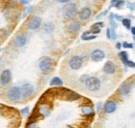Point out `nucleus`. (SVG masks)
Segmentation results:
<instances>
[{
    "label": "nucleus",
    "instance_id": "nucleus-1",
    "mask_svg": "<svg viewBox=\"0 0 135 128\" xmlns=\"http://www.w3.org/2000/svg\"><path fill=\"white\" fill-rule=\"evenodd\" d=\"M78 14L77 5L74 3H68L62 9V15L66 19H74Z\"/></svg>",
    "mask_w": 135,
    "mask_h": 128
},
{
    "label": "nucleus",
    "instance_id": "nucleus-13",
    "mask_svg": "<svg viewBox=\"0 0 135 128\" xmlns=\"http://www.w3.org/2000/svg\"><path fill=\"white\" fill-rule=\"evenodd\" d=\"M78 16H79V19L80 20H87V19H89L90 16H91V9L89 8V7H83V8H81L80 9V12L78 13Z\"/></svg>",
    "mask_w": 135,
    "mask_h": 128
},
{
    "label": "nucleus",
    "instance_id": "nucleus-6",
    "mask_svg": "<svg viewBox=\"0 0 135 128\" xmlns=\"http://www.w3.org/2000/svg\"><path fill=\"white\" fill-rule=\"evenodd\" d=\"M12 81V71L9 69H5L1 72L0 74V85L1 86H6L9 84Z\"/></svg>",
    "mask_w": 135,
    "mask_h": 128
},
{
    "label": "nucleus",
    "instance_id": "nucleus-15",
    "mask_svg": "<svg viewBox=\"0 0 135 128\" xmlns=\"http://www.w3.org/2000/svg\"><path fill=\"white\" fill-rule=\"evenodd\" d=\"M81 29V24L79 22H72L68 25V31L71 33H77Z\"/></svg>",
    "mask_w": 135,
    "mask_h": 128
},
{
    "label": "nucleus",
    "instance_id": "nucleus-34",
    "mask_svg": "<svg viewBox=\"0 0 135 128\" xmlns=\"http://www.w3.org/2000/svg\"><path fill=\"white\" fill-rule=\"evenodd\" d=\"M101 108H102V102L101 101H99V102H98V104H97V111L99 112V111L101 110Z\"/></svg>",
    "mask_w": 135,
    "mask_h": 128
},
{
    "label": "nucleus",
    "instance_id": "nucleus-30",
    "mask_svg": "<svg viewBox=\"0 0 135 128\" xmlns=\"http://www.w3.org/2000/svg\"><path fill=\"white\" fill-rule=\"evenodd\" d=\"M88 78H89V77H88L87 74H84V76H82V77L80 78V82H81V83H84V84H85V82L87 81V79H88Z\"/></svg>",
    "mask_w": 135,
    "mask_h": 128
},
{
    "label": "nucleus",
    "instance_id": "nucleus-32",
    "mask_svg": "<svg viewBox=\"0 0 135 128\" xmlns=\"http://www.w3.org/2000/svg\"><path fill=\"white\" fill-rule=\"evenodd\" d=\"M127 4H128V7L131 9V10H134L135 9V7H134V5L131 3V2H127Z\"/></svg>",
    "mask_w": 135,
    "mask_h": 128
},
{
    "label": "nucleus",
    "instance_id": "nucleus-40",
    "mask_svg": "<svg viewBox=\"0 0 135 128\" xmlns=\"http://www.w3.org/2000/svg\"><path fill=\"white\" fill-rule=\"evenodd\" d=\"M22 4H28V1H21Z\"/></svg>",
    "mask_w": 135,
    "mask_h": 128
},
{
    "label": "nucleus",
    "instance_id": "nucleus-42",
    "mask_svg": "<svg viewBox=\"0 0 135 128\" xmlns=\"http://www.w3.org/2000/svg\"><path fill=\"white\" fill-rule=\"evenodd\" d=\"M66 128H72V127H66Z\"/></svg>",
    "mask_w": 135,
    "mask_h": 128
},
{
    "label": "nucleus",
    "instance_id": "nucleus-39",
    "mask_svg": "<svg viewBox=\"0 0 135 128\" xmlns=\"http://www.w3.org/2000/svg\"><path fill=\"white\" fill-rule=\"evenodd\" d=\"M120 47H122V45L118 42V44H117V49H120Z\"/></svg>",
    "mask_w": 135,
    "mask_h": 128
},
{
    "label": "nucleus",
    "instance_id": "nucleus-28",
    "mask_svg": "<svg viewBox=\"0 0 135 128\" xmlns=\"http://www.w3.org/2000/svg\"><path fill=\"white\" fill-rule=\"evenodd\" d=\"M28 112H29V108H28V106H26V108H24V109H22V110L20 111V113H21L22 115H27Z\"/></svg>",
    "mask_w": 135,
    "mask_h": 128
},
{
    "label": "nucleus",
    "instance_id": "nucleus-38",
    "mask_svg": "<svg viewBox=\"0 0 135 128\" xmlns=\"http://www.w3.org/2000/svg\"><path fill=\"white\" fill-rule=\"evenodd\" d=\"M131 32H132V34L135 36V27H131Z\"/></svg>",
    "mask_w": 135,
    "mask_h": 128
},
{
    "label": "nucleus",
    "instance_id": "nucleus-31",
    "mask_svg": "<svg viewBox=\"0 0 135 128\" xmlns=\"http://www.w3.org/2000/svg\"><path fill=\"white\" fill-rule=\"evenodd\" d=\"M110 33H111V38L112 39H115L117 38V34H115V31H114V29H110Z\"/></svg>",
    "mask_w": 135,
    "mask_h": 128
},
{
    "label": "nucleus",
    "instance_id": "nucleus-18",
    "mask_svg": "<svg viewBox=\"0 0 135 128\" xmlns=\"http://www.w3.org/2000/svg\"><path fill=\"white\" fill-rule=\"evenodd\" d=\"M66 97H67V99H69V100H76V99L79 98V95L77 93L73 92V91H67V96Z\"/></svg>",
    "mask_w": 135,
    "mask_h": 128
},
{
    "label": "nucleus",
    "instance_id": "nucleus-35",
    "mask_svg": "<svg viewBox=\"0 0 135 128\" xmlns=\"http://www.w3.org/2000/svg\"><path fill=\"white\" fill-rule=\"evenodd\" d=\"M32 10H33V6H30L29 8H27V9H26V14H29V13H31Z\"/></svg>",
    "mask_w": 135,
    "mask_h": 128
},
{
    "label": "nucleus",
    "instance_id": "nucleus-43",
    "mask_svg": "<svg viewBox=\"0 0 135 128\" xmlns=\"http://www.w3.org/2000/svg\"><path fill=\"white\" fill-rule=\"evenodd\" d=\"M0 111H1V108H0Z\"/></svg>",
    "mask_w": 135,
    "mask_h": 128
},
{
    "label": "nucleus",
    "instance_id": "nucleus-17",
    "mask_svg": "<svg viewBox=\"0 0 135 128\" xmlns=\"http://www.w3.org/2000/svg\"><path fill=\"white\" fill-rule=\"evenodd\" d=\"M81 112H82V114L85 115V116L93 115V114H94V108H93L90 104H85V105H82Z\"/></svg>",
    "mask_w": 135,
    "mask_h": 128
},
{
    "label": "nucleus",
    "instance_id": "nucleus-10",
    "mask_svg": "<svg viewBox=\"0 0 135 128\" xmlns=\"http://www.w3.org/2000/svg\"><path fill=\"white\" fill-rule=\"evenodd\" d=\"M117 109H118V104L113 100H108L104 105V112L106 114H111V113L115 112Z\"/></svg>",
    "mask_w": 135,
    "mask_h": 128
},
{
    "label": "nucleus",
    "instance_id": "nucleus-36",
    "mask_svg": "<svg viewBox=\"0 0 135 128\" xmlns=\"http://www.w3.org/2000/svg\"><path fill=\"white\" fill-rule=\"evenodd\" d=\"M90 33H91L90 31H85L84 33L82 34V36H81V37H85V36H88V35H89Z\"/></svg>",
    "mask_w": 135,
    "mask_h": 128
},
{
    "label": "nucleus",
    "instance_id": "nucleus-14",
    "mask_svg": "<svg viewBox=\"0 0 135 128\" xmlns=\"http://www.w3.org/2000/svg\"><path fill=\"white\" fill-rule=\"evenodd\" d=\"M38 113H40L42 116H44V117H48L51 113V108L47 103L40 104V106H38Z\"/></svg>",
    "mask_w": 135,
    "mask_h": 128
},
{
    "label": "nucleus",
    "instance_id": "nucleus-25",
    "mask_svg": "<svg viewBox=\"0 0 135 128\" xmlns=\"http://www.w3.org/2000/svg\"><path fill=\"white\" fill-rule=\"evenodd\" d=\"M126 66H128V67H131V68H135V62L133 61H130V60H128L126 63H125Z\"/></svg>",
    "mask_w": 135,
    "mask_h": 128
},
{
    "label": "nucleus",
    "instance_id": "nucleus-3",
    "mask_svg": "<svg viewBox=\"0 0 135 128\" xmlns=\"http://www.w3.org/2000/svg\"><path fill=\"white\" fill-rule=\"evenodd\" d=\"M85 87L89 91H97L101 87V82L96 77H89L85 82Z\"/></svg>",
    "mask_w": 135,
    "mask_h": 128
},
{
    "label": "nucleus",
    "instance_id": "nucleus-27",
    "mask_svg": "<svg viewBox=\"0 0 135 128\" xmlns=\"http://www.w3.org/2000/svg\"><path fill=\"white\" fill-rule=\"evenodd\" d=\"M124 1H117V3H115V7L118 8V9H120L122 8V6L124 5Z\"/></svg>",
    "mask_w": 135,
    "mask_h": 128
},
{
    "label": "nucleus",
    "instance_id": "nucleus-7",
    "mask_svg": "<svg viewBox=\"0 0 135 128\" xmlns=\"http://www.w3.org/2000/svg\"><path fill=\"white\" fill-rule=\"evenodd\" d=\"M21 90H22V96L25 97V98H27V97H30V96L33 94L34 87L31 84L26 83V84H24L21 87Z\"/></svg>",
    "mask_w": 135,
    "mask_h": 128
},
{
    "label": "nucleus",
    "instance_id": "nucleus-22",
    "mask_svg": "<svg viewBox=\"0 0 135 128\" xmlns=\"http://www.w3.org/2000/svg\"><path fill=\"white\" fill-rule=\"evenodd\" d=\"M90 32H91V33H94V34H98V33H100V32H101V27L99 26V24H98V23H96V24H94V25L91 26Z\"/></svg>",
    "mask_w": 135,
    "mask_h": 128
},
{
    "label": "nucleus",
    "instance_id": "nucleus-41",
    "mask_svg": "<svg viewBox=\"0 0 135 128\" xmlns=\"http://www.w3.org/2000/svg\"><path fill=\"white\" fill-rule=\"evenodd\" d=\"M86 128H91V127H90V126H88V127H86Z\"/></svg>",
    "mask_w": 135,
    "mask_h": 128
},
{
    "label": "nucleus",
    "instance_id": "nucleus-12",
    "mask_svg": "<svg viewBox=\"0 0 135 128\" xmlns=\"http://www.w3.org/2000/svg\"><path fill=\"white\" fill-rule=\"evenodd\" d=\"M115 69H117L115 65H114V63L112 61H107L106 63L104 64V66H103V70L107 74H113L115 72Z\"/></svg>",
    "mask_w": 135,
    "mask_h": 128
},
{
    "label": "nucleus",
    "instance_id": "nucleus-29",
    "mask_svg": "<svg viewBox=\"0 0 135 128\" xmlns=\"http://www.w3.org/2000/svg\"><path fill=\"white\" fill-rule=\"evenodd\" d=\"M123 47H124V48H131V49H133V48H134V45H133V44L124 42V44H123Z\"/></svg>",
    "mask_w": 135,
    "mask_h": 128
},
{
    "label": "nucleus",
    "instance_id": "nucleus-8",
    "mask_svg": "<svg viewBox=\"0 0 135 128\" xmlns=\"http://www.w3.org/2000/svg\"><path fill=\"white\" fill-rule=\"evenodd\" d=\"M90 58L95 62H100V61H102L105 58V53L102 50H100V49L94 50L91 52V54H90Z\"/></svg>",
    "mask_w": 135,
    "mask_h": 128
},
{
    "label": "nucleus",
    "instance_id": "nucleus-16",
    "mask_svg": "<svg viewBox=\"0 0 135 128\" xmlns=\"http://www.w3.org/2000/svg\"><path fill=\"white\" fill-rule=\"evenodd\" d=\"M130 90H131V87H130V84H129V83H124V84L119 87V89H118L119 93L123 96L128 95L129 92H130Z\"/></svg>",
    "mask_w": 135,
    "mask_h": 128
},
{
    "label": "nucleus",
    "instance_id": "nucleus-5",
    "mask_svg": "<svg viewBox=\"0 0 135 128\" xmlns=\"http://www.w3.org/2000/svg\"><path fill=\"white\" fill-rule=\"evenodd\" d=\"M83 65V59L80 56H73L69 60V66L73 70H78L82 67Z\"/></svg>",
    "mask_w": 135,
    "mask_h": 128
},
{
    "label": "nucleus",
    "instance_id": "nucleus-21",
    "mask_svg": "<svg viewBox=\"0 0 135 128\" xmlns=\"http://www.w3.org/2000/svg\"><path fill=\"white\" fill-rule=\"evenodd\" d=\"M54 30V25L52 24V23H47V24H45V26H44V31L46 32V33H51V32H53Z\"/></svg>",
    "mask_w": 135,
    "mask_h": 128
},
{
    "label": "nucleus",
    "instance_id": "nucleus-24",
    "mask_svg": "<svg viewBox=\"0 0 135 128\" xmlns=\"http://www.w3.org/2000/svg\"><path fill=\"white\" fill-rule=\"evenodd\" d=\"M26 128H37V124L36 121H29L26 125Z\"/></svg>",
    "mask_w": 135,
    "mask_h": 128
},
{
    "label": "nucleus",
    "instance_id": "nucleus-9",
    "mask_svg": "<svg viewBox=\"0 0 135 128\" xmlns=\"http://www.w3.org/2000/svg\"><path fill=\"white\" fill-rule=\"evenodd\" d=\"M42 24V19L40 17L34 16L29 22H28V29L29 30H36L41 27Z\"/></svg>",
    "mask_w": 135,
    "mask_h": 128
},
{
    "label": "nucleus",
    "instance_id": "nucleus-19",
    "mask_svg": "<svg viewBox=\"0 0 135 128\" xmlns=\"http://www.w3.org/2000/svg\"><path fill=\"white\" fill-rule=\"evenodd\" d=\"M50 85L51 86H61L62 85V81H61V79L55 77V78H53L50 81Z\"/></svg>",
    "mask_w": 135,
    "mask_h": 128
},
{
    "label": "nucleus",
    "instance_id": "nucleus-23",
    "mask_svg": "<svg viewBox=\"0 0 135 128\" xmlns=\"http://www.w3.org/2000/svg\"><path fill=\"white\" fill-rule=\"evenodd\" d=\"M122 23H123V25H124L127 29H131V21H130L129 19H123Z\"/></svg>",
    "mask_w": 135,
    "mask_h": 128
},
{
    "label": "nucleus",
    "instance_id": "nucleus-20",
    "mask_svg": "<svg viewBox=\"0 0 135 128\" xmlns=\"http://www.w3.org/2000/svg\"><path fill=\"white\" fill-rule=\"evenodd\" d=\"M118 56H119V58H120V60H122V62L125 64L127 61H128V53L126 52V51H123V52H119V54H118Z\"/></svg>",
    "mask_w": 135,
    "mask_h": 128
},
{
    "label": "nucleus",
    "instance_id": "nucleus-11",
    "mask_svg": "<svg viewBox=\"0 0 135 128\" xmlns=\"http://www.w3.org/2000/svg\"><path fill=\"white\" fill-rule=\"evenodd\" d=\"M26 42H27V36H26V34L20 33V34H18L17 36L15 37V45L17 46L18 48H21V47L25 46Z\"/></svg>",
    "mask_w": 135,
    "mask_h": 128
},
{
    "label": "nucleus",
    "instance_id": "nucleus-37",
    "mask_svg": "<svg viewBox=\"0 0 135 128\" xmlns=\"http://www.w3.org/2000/svg\"><path fill=\"white\" fill-rule=\"evenodd\" d=\"M107 37L108 38H111V33H110V29L109 28L107 29Z\"/></svg>",
    "mask_w": 135,
    "mask_h": 128
},
{
    "label": "nucleus",
    "instance_id": "nucleus-4",
    "mask_svg": "<svg viewBox=\"0 0 135 128\" xmlns=\"http://www.w3.org/2000/svg\"><path fill=\"white\" fill-rule=\"evenodd\" d=\"M38 67H40L41 71L47 73V72L50 71L52 69V67H53V60L49 57H44V58L41 59V61L38 63Z\"/></svg>",
    "mask_w": 135,
    "mask_h": 128
},
{
    "label": "nucleus",
    "instance_id": "nucleus-26",
    "mask_svg": "<svg viewBox=\"0 0 135 128\" xmlns=\"http://www.w3.org/2000/svg\"><path fill=\"white\" fill-rule=\"evenodd\" d=\"M83 40H91V39H95L96 38V35H88V36H85V37H81Z\"/></svg>",
    "mask_w": 135,
    "mask_h": 128
},
{
    "label": "nucleus",
    "instance_id": "nucleus-33",
    "mask_svg": "<svg viewBox=\"0 0 135 128\" xmlns=\"http://www.w3.org/2000/svg\"><path fill=\"white\" fill-rule=\"evenodd\" d=\"M107 13H108V12H107V10H105V12H103V13H101V14H100V15H98V16H97V19H101L102 17L104 16V15H106V14H107Z\"/></svg>",
    "mask_w": 135,
    "mask_h": 128
},
{
    "label": "nucleus",
    "instance_id": "nucleus-2",
    "mask_svg": "<svg viewBox=\"0 0 135 128\" xmlns=\"http://www.w3.org/2000/svg\"><path fill=\"white\" fill-rule=\"evenodd\" d=\"M6 97L12 100V101H17L19 100L21 97H22V90L20 87L18 86H14V87H11L7 92H6Z\"/></svg>",
    "mask_w": 135,
    "mask_h": 128
}]
</instances>
